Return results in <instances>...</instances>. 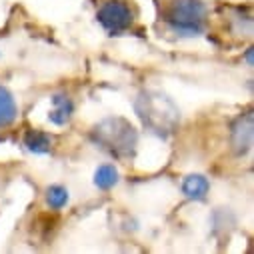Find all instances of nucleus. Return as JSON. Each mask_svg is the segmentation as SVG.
<instances>
[{
  "label": "nucleus",
  "mask_w": 254,
  "mask_h": 254,
  "mask_svg": "<svg viewBox=\"0 0 254 254\" xmlns=\"http://www.w3.org/2000/svg\"><path fill=\"white\" fill-rule=\"evenodd\" d=\"M16 114H18V106L14 96L8 92V88L0 86V128L10 126L16 120Z\"/></svg>",
  "instance_id": "nucleus-3"
},
{
  "label": "nucleus",
  "mask_w": 254,
  "mask_h": 254,
  "mask_svg": "<svg viewBox=\"0 0 254 254\" xmlns=\"http://www.w3.org/2000/svg\"><path fill=\"white\" fill-rule=\"evenodd\" d=\"M98 20L108 32L118 34V32H124L132 26L134 14H132L130 6L122 2V0H108V2H104L98 8Z\"/></svg>",
  "instance_id": "nucleus-2"
},
{
  "label": "nucleus",
  "mask_w": 254,
  "mask_h": 254,
  "mask_svg": "<svg viewBox=\"0 0 254 254\" xmlns=\"http://www.w3.org/2000/svg\"><path fill=\"white\" fill-rule=\"evenodd\" d=\"M208 190H210V184L204 176L200 174H192V176H188L182 184V192L188 196V198H194V200H202L206 194H208Z\"/></svg>",
  "instance_id": "nucleus-4"
},
{
  "label": "nucleus",
  "mask_w": 254,
  "mask_h": 254,
  "mask_svg": "<svg viewBox=\"0 0 254 254\" xmlns=\"http://www.w3.org/2000/svg\"><path fill=\"white\" fill-rule=\"evenodd\" d=\"M118 178H120V174L114 168V164H102L94 172V184L98 188H102V190H108V188L116 186L118 184Z\"/></svg>",
  "instance_id": "nucleus-6"
},
{
  "label": "nucleus",
  "mask_w": 254,
  "mask_h": 254,
  "mask_svg": "<svg viewBox=\"0 0 254 254\" xmlns=\"http://www.w3.org/2000/svg\"><path fill=\"white\" fill-rule=\"evenodd\" d=\"M250 144H252V116L248 114L244 120L240 118L238 124L234 126V146L236 150L244 152L250 148Z\"/></svg>",
  "instance_id": "nucleus-5"
},
{
  "label": "nucleus",
  "mask_w": 254,
  "mask_h": 254,
  "mask_svg": "<svg viewBox=\"0 0 254 254\" xmlns=\"http://www.w3.org/2000/svg\"><path fill=\"white\" fill-rule=\"evenodd\" d=\"M26 144H28V148L30 150H46V146H48V138L44 136V134H40V132H32L30 136H28V140H26Z\"/></svg>",
  "instance_id": "nucleus-8"
},
{
  "label": "nucleus",
  "mask_w": 254,
  "mask_h": 254,
  "mask_svg": "<svg viewBox=\"0 0 254 254\" xmlns=\"http://www.w3.org/2000/svg\"><path fill=\"white\" fill-rule=\"evenodd\" d=\"M208 10L200 0H164L162 20L178 36H196L206 28Z\"/></svg>",
  "instance_id": "nucleus-1"
},
{
  "label": "nucleus",
  "mask_w": 254,
  "mask_h": 254,
  "mask_svg": "<svg viewBox=\"0 0 254 254\" xmlns=\"http://www.w3.org/2000/svg\"><path fill=\"white\" fill-rule=\"evenodd\" d=\"M46 202L50 208L54 210H60V208H64L68 204V190L64 186H50L46 190Z\"/></svg>",
  "instance_id": "nucleus-7"
}]
</instances>
